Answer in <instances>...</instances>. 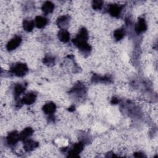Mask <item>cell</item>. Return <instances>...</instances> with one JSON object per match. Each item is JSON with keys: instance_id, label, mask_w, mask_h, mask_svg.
I'll return each instance as SVG.
<instances>
[{"instance_id": "1", "label": "cell", "mask_w": 158, "mask_h": 158, "mask_svg": "<svg viewBox=\"0 0 158 158\" xmlns=\"http://www.w3.org/2000/svg\"><path fill=\"white\" fill-rule=\"evenodd\" d=\"M10 72L17 77H23L28 72V67L26 64L17 63L14 64L10 69Z\"/></svg>"}, {"instance_id": "2", "label": "cell", "mask_w": 158, "mask_h": 158, "mask_svg": "<svg viewBox=\"0 0 158 158\" xmlns=\"http://www.w3.org/2000/svg\"><path fill=\"white\" fill-rule=\"evenodd\" d=\"M88 38V31L86 28H82L76 38L73 39L72 41L73 44L76 46L77 44L80 43H83V42H87Z\"/></svg>"}, {"instance_id": "3", "label": "cell", "mask_w": 158, "mask_h": 158, "mask_svg": "<svg viewBox=\"0 0 158 158\" xmlns=\"http://www.w3.org/2000/svg\"><path fill=\"white\" fill-rule=\"evenodd\" d=\"M22 38L19 36H16L8 42L6 45V49L8 51H12L16 49L21 43Z\"/></svg>"}, {"instance_id": "4", "label": "cell", "mask_w": 158, "mask_h": 158, "mask_svg": "<svg viewBox=\"0 0 158 158\" xmlns=\"http://www.w3.org/2000/svg\"><path fill=\"white\" fill-rule=\"evenodd\" d=\"M7 143L9 146H14L17 144L19 139V134L16 131H14L9 133L6 138Z\"/></svg>"}, {"instance_id": "5", "label": "cell", "mask_w": 158, "mask_h": 158, "mask_svg": "<svg viewBox=\"0 0 158 158\" xmlns=\"http://www.w3.org/2000/svg\"><path fill=\"white\" fill-rule=\"evenodd\" d=\"M83 148V143L80 142L78 143L75 144L73 148L70 149L69 152V157H78V154L81 152Z\"/></svg>"}, {"instance_id": "6", "label": "cell", "mask_w": 158, "mask_h": 158, "mask_svg": "<svg viewBox=\"0 0 158 158\" xmlns=\"http://www.w3.org/2000/svg\"><path fill=\"white\" fill-rule=\"evenodd\" d=\"M123 6L118 4H112L109 7V14L115 17H117L120 14V12L122 10Z\"/></svg>"}, {"instance_id": "7", "label": "cell", "mask_w": 158, "mask_h": 158, "mask_svg": "<svg viewBox=\"0 0 158 158\" xmlns=\"http://www.w3.org/2000/svg\"><path fill=\"white\" fill-rule=\"evenodd\" d=\"M36 99V94L34 92H30L27 93L22 99L23 104H33Z\"/></svg>"}, {"instance_id": "8", "label": "cell", "mask_w": 158, "mask_h": 158, "mask_svg": "<svg viewBox=\"0 0 158 158\" xmlns=\"http://www.w3.org/2000/svg\"><path fill=\"white\" fill-rule=\"evenodd\" d=\"M147 29V25L143 18H139L135 27V30L138 33H143Z\"/></svg>"}, {"instance_id": "9", "label": "cell", "mask_w": 158, "mask_h": 158, "mask_svg": "<svg viewBox=\"0 0 158 158\" xmlns=\"http://www.w3.org/2000/svg\"><path fill=\"white\" fill-rule=\"evenodd\" d=\"M56 109V106L55 104L53 102H48L44 105L43 107V110L44 112L48 115H49V116H52V114L54 113Z\"/></svg>"}, {"instance_id": "10", "label": "cell", "mask_w": 158, "mask_h": 158, "mask_svg": "<svg viewBox=\"0 0 158 158\" xmlns=\"http://www.w3.org/2000/svg\"><path fill=\"white\" fill-rule=\"evenodd\" d=\"M33 133V130L30 127H27L25 128L20 134H19V139L21 141H25L30 137Z\"/></svg>"}, {"instance_id": "11", "label": "cell", "mask_w": 158, "mask_h": 158, "mask_svg": "<svg viewBox=\"0 0 158 158\" xmlns=\"http://www.w3.org/2000/svg\"><path fill=\"white\" fill-rule=\"evenodd\" d=\"M38 146V143L31 139H27L24 143V149L27 151H31Z\"/></svg>"}, {"instance_id": "12", "label": "cell", "mask_w": 158, "mask_h": 158, "mask_svg": "<svg viewBox=\"0 0 158 158\" xmlns=\"http://www.w3.org/2000/svg\"><path fill=\"white\" fill-rule=\"evenodd\" d=\"M58 38L60 41L67 43L69 41L70 34L66 30L62 29L58 33Z\"/></svg>"}, {"instance_id": "13", "label": "cell", "mask_w": 158, "mask_h": 158, "mask_svg": "<svg viewBox=\"0 0 158 158\" xmlns=\"http://www.w3.org/2000/svg\"><path fill=\"white\" fill-rule=\"evenodd\" d=\"M48 23L47 19L43 16H37L35 20V24L38 28H42L46 26Z\"/></svg>"}, {"instance_id": "14", "label": "cell", "mask_w": 158, "mask_h": 158, "mask_svg": "<svg viewBox=\"0 0 158 158\" xmlns=\"http://www.w3.org/2000/svg\"><path fill=\"white\" fill-rule=\"evenodd\" d=\"M54 9V5L50 1L45 2L42 6V10L45 14H49L53 11Z\"/></svg>"}, {"instance_id": "15", "label": "cell", "mask_w": 158, "mask_h": 158, "mask_svg": "<svg viewBox=\"0 0 158 158\" xmlns=\"http://www.w3.org/2000/svg\"><path fill=\"white\" fill-rule=\"evenodd\" d=\"M69 22V17L67 15H62L57 20V24L60 28L65 27Z\"/></svg>"}, {"instance_id": "16", "label": "cell", "mask_w": 158, "mask_h": 158, "mask_svg": "<svg viewBox=\"0 0 158 158\" xmlns=\"http://www.w3.org/2000/svg\"><path fill=\"white\" fill-rule=\"evenodd\" d=\"M35 23L31 20H24L23 22V29L27 31H31L35 26Z\"/></svg>"}, {"instance_id": "17", "label": "cell", "mask_w": 158, "mask_h": 158, "mask_svg": "<svg viewBox=\"0 0 158 158\" xmlns=\"http://www.w3.org/2000/svg\"><path fill=\"white\" fill-rule=\"evenodd\" d=\"M25 90V86L21 84H17L15 86L14 89V93L15 98L19 97L22 93H23Z\"/></svg>"}, {"instance_id": "18", "label": "cell", "mask_w": 158, "mask_h": 158, "mask_svg": "<svg viewBox=\"0 0 158 158\" xmlns=\"http://www.w3.org/2000/svg\"><path fill=\"white\" fill-rule=\"evenodd\" d=\"M125 33V30L123 28H120L117 29L116 30L114 31V36L116 40L118 41V40H122L123 38Z\"/></svg>"}, {"instance_id": "19", "label": "cell", "mask_w": 158, "mask_h": 158, "mask_svg": "<svg viewBox=\"0 0 158 158\" xmlns=\"http://www.w3.org/2000/svg\"><path fill=\"white\" fill-rule=\"evenodd\" d=\"M93 81L94 82H102V83H106V82H110L111 79L108 77H101L98 75H95L93 77Z\"/></svg>"}, {"instance_id": "20", "label": "cell", "mask_w": 158, "mask_h": 158, "mask_svg": "<svg viewBox=\"0 0 158 158\" xmlns=\"http://www.w3.org/2000/svg\"><path fill=\"white\" fill-rule=\"evenodd\" d=\"M55 62V59L54 58L51 57V56H48L44 57V59H43V63L47 65L51 66L54 65Z\"/></svg>"}, {"instance_id": "21", "label": "cell", "mask_w": 158, "mask_h": 158, "mask_svg": "<svg viewBox=\"0 0 158 158\" xmlns=\"http://www.w3.org/2000/svg\"><path fill=\"white\" fill-rule=\"evenodd\" d=\"M103 2L102 1H93L92 2V6L94 9L99 10L102 8Z\"/></svg>"}, {"instance_id": "22", "label": "cell", "mask_w": 158, "mask_h": 158, "mask_svg": "<svg viewBox=\"0 0 158 158\" xmlns=\"http://www.w3.org/2000/svg\"><path fill=\"white\" fill-rule=\"evenodd\" d=\"M134 156L136 157H144V154H143V153H141V152H136V153L135 154Z\"/></svg>"}, {"instance_id": "23", "label": "cell", "mask_w": 158, "mask_h": 158, "mask_svg": "<svg viewBox=\"0 0 158 158\" xmlns=\"http://www.w3.org/2000/svg\"><path fill=\"white\" fill-rule=\"evenodd\" d=\"M111 102H112V104H117V103L118 102V99H117V98H114L112 99V101H111Z\"/></svg>"}, {"instance_id": "24", "label": "cell", "mask_w": 158, "mask_h": 158, "mask_svg": "<svg viewBox=\"0 0 158 158\" xmlns=\"http://www.w3.org/2000/svg\"><path fill=\"white\" fill-rule=\"evenodd\" d=\"M74 109H74V106H71V107L69 108V110L70 111H73V110H74Z\"/></svg>"}]
</instances>
